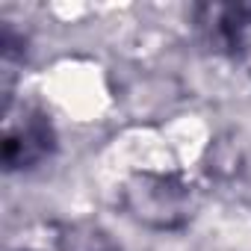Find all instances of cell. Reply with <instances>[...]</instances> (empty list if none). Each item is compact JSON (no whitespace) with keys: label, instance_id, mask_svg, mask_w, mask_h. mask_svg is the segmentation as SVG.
I'll return each mask as SVG.
<instances>
[{"label":"cell","instance_id":"cell-1","mask_svg":"<svg viewBox=\"0 0 251 251\" xmlns=\"http://www.w3.org/2000/svg\"><path fill=\"white\" fill-rule=\"evenodd\" d=\"M189 189L172 175H136L124 189V207L151 227H180L192 216Z\"/></svg>","mask_w":251,"mask_h":251},{"label":"cell","instance_id":"cell-2","mask_svg":"<svg viewBox=\"0 0 251 251\" xmlns=\"http://www.w3.org/2000/svg\"><path fill=\"white\" fill-rule=\"evenodd\" d=\"M56 145L53 124L39 109H24L18 121L6 124L3 139V163L6 169H30L42 163Z\"/></svg>","mask_w":251,"mask_h":251},{"label":"cell","instance_id":"cell-3","mask_svg":"<svg viewBox=\"0 0 251 251\" xmlns=\"http://www.w3.org/2000/svg\"><path fill=\"white\" fill-rule=\"evenodd\" d=\"M210 21H204V30L210 33V45L227 53H239L245 48V36L251 27V9L245 6H210L204 9Z\"/></svg>","mask_w":251,"mask_h":251},{"label":"cell","instance_id":"cell-4","mask_svg":"<svg viewBox=\"0 0 251 251\" xmlns=\"http://www.w3.org/2000/svg\"><path fill=\"white\" fill-rule=\"evenodd\" d=\"M62 251H115L109 236L95 225H68L59 236Z\"/></svg>","mask_w":251,"mask_h":251}]
</instances>
